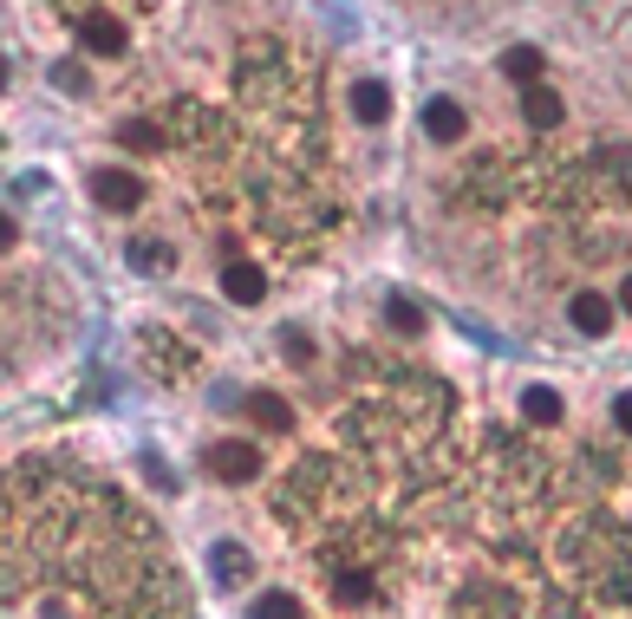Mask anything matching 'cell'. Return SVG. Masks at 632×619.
<instances>
[{"instance_id":"6da1fadb","label":"cell","mask_w":632,"mask_h":619,"mask_svg":"<svg viewBox=\"0 0 632 619\" xmlns=\"http://www.w3.org/2000/svg\"><path fill=\"white\" fill-rule=\"evenodd\" d=\"M209 476H222V483H255L261 476V450L255 444H241V437H222V444H209Z\"/></svg>"},{"instance_id":"7a4b0ae2","label":"cell","mask_w":632,"mask_h":619,"mask_svg":"<svg viewBox=\"0 0 632 619\" xmlns=\"http://www.w3.org/2000/svg\"><path fill=\"white\" fill-rule=\"evenodd\" d=\"M91 196H98L111 215H131V209L144 202V183H137L131 170H91Z\"/></svg>"},{"instance_id":"3957f363","label":"cell","mask_w":632,"mask_h":619,"mask_svg":"<svg viewBox=\"0 0 632 619\" xmlns=\"http://www.w3.org/2000/svg\"><path fill=\"white\" fill-rule=\"evenodd\" d=\"M222 294H228L235 307H255V300L268 294V274H261L255 261H228V268H222Z\"/></svg>"},{"instance_id":"277c9868","label":"cell","mask_w":632,"mask_h":619,"mask_svg":"<svg viewBox=\"0 0 632 619\" xmlns=\"http://www.w3.org/2000/svg\"><path fill=\"white\" fill-rule=\"evenodd\" d=\"M424 137L463 144V104H457V98H431V104H424Z\"/></svg>"},{"instance_id":"5b68a950","label":"cell","mask_w":632,"mask_h":619,"mask_svg":"<svg viewBox=\"0 0 632 619\" xmlns=\"http://www.w3.org/2000/svg\"><path fill=\"white\" fill-rule=\"evenodd\" d=\"M568 320H574L587 339H607V333H614V300H600V294H574Z\"/></svg>"},{"instance_id":"8992f818","label":"cell","mask_w":632,"mask_h":619,"mask_svg":"<svg viewBox=\"0 0 632 619\" xmlns=\"http://www.w3.org/2000/svg\"><path fill=\"white\" fill-rule=\"evenodd\" d=\"M78 33H85V46H91V52H104V59H117V52H124V26H117L111 13H85V20H78Z\"/></svg>"},{"instance_id":"52a82bcc","label":"cell","mask_w":632,"mask_h":619,"mask_svg":"<svg viewBox=\"0 0 632 619\" xmlns=\"http://www.w3.org/2000/svg\"><path fill=\"white\" fill-rule=\"evenodd\" d=\"M522 111H529V124H535V131H555V124L568 117V98H561V91H548V85H529Z\"/></svg>"},{"instance_id":"ba28073f","label":"cell","mask_w":632,"mask_h":619,"mask_svg":"<svg viewBox=\"0 0 632 619\" xmlns=\"http://www.w3.org/2000/svg\"><path fill=\"white\" fill-rule=\"evenodd\" d=\"M352 117H359V124H385V117H392V91H385L379 78L352 85Z\"/></svg>"},{"instance_id":"9c48e42d","label":"cell","mask_w":632,"mask_h":619,"mask_svg":"<svg viewBox=\"0 0 632 619\" xmlns=\"http://www.w3.org/2000/svg\"><path fill=\"white\" fill-rule=\"evenodd\" d=\"M248 418H255L261 431H294V405H287L281 392H255V398H248Z\"/></svg>"},{"instance_id":"30bf717a","label":"cell","mask_w":632,"mask_h":619,"mask_svg":"<svg viewBox=\"0 0 632 619\" xmlns=\"http://www.w3.org/2000/svg\"><path fill=\"white\" fill-rule=\"evenodd\" d=\"M209 568H215L222 587H241V581H248V555H241L235 542H215V548H209Z\"/></svg>"},{"instance_id":"8fae6325","label":"cell","mask_w":632,"mask_h":619,"mask_svg":"<svg viewBox=\"0 0 632 619\" xmlns=\"http://www.w3.org/2000/svg\"><path fill=\"white\" fill-rule=\"evenodd\" d=\"M522 411H529V424H555V418H561V392L529 385V392H522Z\"/></svg>"},{"instance_id":"7c38bea8","label":"cell","mask_w":632,"mask_h":619,"mask_svg":"<svg viewBox=\"0 0 632 619\" xmlns=\"http://www.w3.org/2000/svg\"><path fill=\"white\" fill-rule=\"evenodd\" d=\"M503 72L535 85V78H542V52H535V46H509V52H503Z\"/></svg>"},{"instance_id":"4fadbf2b","label":"cell","mask_w":632,"mask_h":619,"mask_svg":"<svg viewBox=\"0 0 632 619\" xmlns=\"http://www.w3.org/2000/svg\"><path fill=\"white\" fill-rule=\"evenodd\" d=\"M117 144H131V150H157L163 131H157L150 117H124V124H117Z\"/></svg>"},{"instance_id":"5bb4252c","label":"cell","mask_w":632,"mask_h":619,"mask_svg":"<svg viewBox=\"0 0 632 619\" xmlns=\"http://www.w3.org/2000/svg\"><path fill=\"white\" fill-rule=\"evenodd\" d=\"M131 268L137 274H170V248L163 242H131Z\"/></svg>"},{"instance_id":"9a60e30c","label":"cell","mask_w":632,"mask_h":619,"mask_svg":"<svg viewBox=\"0 0 632 619\" xmlns=\"http://www.w3.org/2000/svg\"><path fill=\"white\" fill-rule=\"evenodd\" d=\"M385 320H392L398 333H418V326H424V307H418L411 294H392V300H385Z\"/></svg>"},{"instance_id":"2e32d148","label":"cell","mask_w":632,"mask_h":619,"mask_svg":"<svg viewBox=\"0 0 632 619\" xmlns=\"http://www.w3.org/2000/svg\"><path fill=\"white\" fill-rule=\"evenodd\" d=\"M255 619H300V601L294 594H261L255 601Z\"/></svg>"},{"instance_id":"e0dca14e","label":"cell","mask_w":632,"mask_h":619,"mask_svg":"<svg viewBox=\"0 0 632 619\" xmlns=\"http://www.w3.org/2000/svg\"><path fill=\"white\" fill-rule=\"evenodd\" d=\"M281 352H287V366H307L313 359V339L300 326H281Z\"/></svg>"},{"instance_id":"ac0fdd59","label":"cell","mask_w":632,"mask_h":619,"mask_svg":"<svg viewBox=\"0 0 632 619\" xmlns=\"http://www.w3.org/2000/svg\"><path fill=\"white\" fill-rule=\"evenodd\" d=\"M52 85L78 98V91H85V65H78V59H59V65H52Z\"/></svg>"},{"instance_id":"d6986e66","label":"cell","mask_w":632,"mask_h":619,"mask_svg":"<svg viewBox=\"0 0 632 619\" xmlns=\"http://www.w3.org/2000/svg\"><path fill=\"white\" fill-rule=\"evenodd\" d=\"M144 476H150V490H163V496H170V490H176V476H170V470H163V457H144Z\"/></svg>"},{"instance_id":"ffe728a7","label":"cell","mask_w":632,"mask_h":619,"mask_svg":"<svg viewBox=\"0 0 632 619\" xmlns=\"http://www.w3.org/2000/svg\"><path fill=\"white\" fill-rule=\"evenodd\" d=\"M614 424L632 437V392H620V398H614Z\"/></svg>"},{"instance_id":"44dd1931","label":"cell","mask_w":632,"mask_h":619,"mask_svg":"<svg viewBox=\"0 0 632 619\" xmlns=\"http://www.w3.org/2000/svg\"><path fill=\"white\" fill-rule=\"evenodd\" d=\"M13 242H20V228H13V215L0 209V248H13Z\"/></svg>"},{"instance_id":"7402d4cb","label":"cell","mask_w":632,"mask_h":619,"mask_svg":"<svg viewBox=\"0 0 632 619\" xmlns=\"http://www.w3.org/2000/svg\"><path fill=\"white\" fill-rule=\"evenodd\" d=\"M620 300H627V313H632V274H627V281H620Z\"/></svg>"},{"instance_id":"603a6c76","label":"cell","mask_w":632,"mask_h":619,"mask_svg":"<svg viewBox=\"0 0 632 619\" xmlns=\"http://www.w3.org/2000/svg\"><path fill=\"white\" fill-rule=\"evenodd\" d=\"M0 91H7V59H0Z\"/></svg>"}]
</instances>
